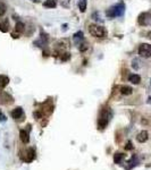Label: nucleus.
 Wrapping results in <instances>:
<instances>
[{
	"mask_svg": "<svg viewBox=\"0 0 151 170\" xmlns=\"http://www.w3.org/2000/svg\"><path fill=\"white\" fill-rule=\"evenodd\" d=\"M0 31L6 33L9 31V22L8 21H4V22H0Z\"/></svg>",
	"mask_w": 151,
	"mask_h": 170,
	"instance_id": "a211bd4d",
	"label": "nucleus"
},
{
	"mask_svg": "<svg viewBox=\"0 0 151 170\" xmlns=\"http://www.w3.org/2000/svg\"><path fill=\"white\" fill-rule=\"evenodd\" d=\"M113 117V112L110 110V108H103L101 109L99 118H98V128L103 129L106 128V126L109 124V121L111 120Z\"/></svg>",
	"mask_w": 151,
	"mask_h": 170,
	"instance_id": "f257e3e1",
	"label": "nucleus"
},
{
	"mask_svg": "<svg viewBox=\"0 0 151 170\" xmlns=\"http://www.w3.org/2000/svg\"><path fill=\"white\" fill-rule=\"evenodd\" d=\"M57 6V0H46L43 2V7L46 8H55Z\"/></svg>",
	"mask_w": 151,
	"mask_h": 170,
	"instance_id": "f3484780",
	"label": "nucleus"
},
{
	"mask_svg": "<svg viewBox=\"0 0 151 170\" xmlns=\"http://www.w3.org/2000/svg\"><path fill=\"white\" fill-rule=\"evenodd\" d=\"M84 41V34L82 31H79L76 32L74 35H73V42L76 45H81V43Z\"/></svg>",
	"mask_w": 151,
	"mask_h": 170,
	"instance_id": "6e6552de",
	"label": "nucleus"
},
{
	"mask_svg": "<svg viewBox=\"0 0 151 170\" xmlns=\"http://www.w3.org/2000/svg\"><path fill=\"white\" fill-rule=\"evenodd\" d=\"M86 6H87V2H86V0H81V1L79 2V11H81V13H85Z\"/></svg>",
	"mask_w": 151,
	"mask_h": 170,
	"instance_id": "aec40b11",
	"label": "nucleus"
},
{
	"mask_svg": "<svg viewBox=\"0 0 151 170\" xmlns=\"http://www.w3.org/2000/svg\"><path fill=\"white\" fill-rule=\"evenodd\" d=\"M23 161H25L26 163L32 162L34 159H35V150L33 148H30L26 150V153H25V156L22 158Z\"/></svg>",
	"mask_w": 151,
	"mask_h": 170,
	"instance_id": "423d86ee",
	"label": "nucleus"
},
{
	"mask_svg": "<svg viewBox=\"0 0 151 170\" xmlns=\"http://www.w3.org/2000/svg\"><path fill=\"white\" fill-rule=\"evenodd\" d=\"M119 91H121V93H122L123 95H129V94L133 93V89H132L131 86H127V85L121 86V88H119Z\"/></svg>",
	"mask_w": 151,
	"mask_h": 170,
	"instance_id": "ddd939ff",
	"label": "nucleus"
},
{
	"mask_svg": "<svg viewBox=\"0 0 151 170\" xmlns=\"http://www.w3.org/2000/svg\"><path fill=\"white\" fill-rule=\"evenodd\" d=\"M92 19L97 21V22L103 23V19L100 17V14H99V13H93V14H92Z\"/></svg>",
	"mask_w": 151,
	"mask_h": 170,
	"instance_id": "4be33fe9",
	"label": "nucleus"
},
{
	"mask_svg": "<svg viewBox=\"0 0 151 170\" xmlns=\"http://www.w3.org/2000/svg\"><path fill=\"white\" fill-rule=\"evenodd\" d=\"M124 159H125V154H124V153H116V154L114 155V162H115L116 164L122 163Z\"/></svg>",
	"mask_w": 151,
	"mask_h": 170,
	"instance_id": "dca6fc26",
	"label": "nucleus"
},
{
	"mask_svg": "<svg viewBox=\"0 0 151 170\" xmlns=\"http://www.w3.org/2000/svg\"><path fill=\"white\" fill-rule=\"evenodd\" d=\"M6 120H7V118H6V115H5L2 111L0 110V121H1V123H5Z\"/></svg>",
	"mask_w": 151,
	"mask_h": 170,
	"instance_id": "bb28decb",
	"label": "nucleus"
},
{
	"mask_svg": "<svg viewBox=\"0 0 151 170\" xmlns=\"http://www.w3.org/2000/svg\"><path fill=\"white\" fill-rule=\"evenodd\" d=\"M31 1H33V2H38L39 0H31Z\"/></svg>",
	"mask_w": 151,
	"mask_h": 170,
	"instance_id": "7c9ffc66",
	"label": "nucleus"
},
{
	"mask_svg": "<svg viewBox=\"0 0 151 170\" xmlns=\"http://www.w3.org/2000/svg\"><path fill=\"white\" fill-rule=\"evenodd\" d=\"M12 37H14V39H18L20 35H18V33H17V34H16V33H12Z\"/></svg>",
	"mask_w": 151,
	"mask_h": 170,
	"instance_id": "cd10ccee",
	"label": "nucleus"
},
{
	"mask_svg": "<svg viewBox=\"0 0 151 170\" xmlns=\"http://www.w3.org/2000/svg\"><path fill=\"white\" fill-rule=\"evenodd\" d=\"M125 150H133V144H132V142L131 141H127V143H126V145H125Z\"/></svg>",
	"mask_w": 151,
	"mask_h": 170,
	"instance_id": "a878e982",
	"label": "nucleus"
},
{
	"mask_svg": "<svg viewBox=\"0 0 151 170\" xmlns=\"http://www.w3.org/2000/svg\"><path fill=\"white\" fill-rule=\"evenodd\" d=\"M129 81L131 82L132 84H140L141 77H140V75L137 74H131L129 76Z\"/></svg>",
	"mask_w": 151,
	"mask_h": 170,
	"instance_id": "2eb2a0df",
	"label": "nucleus"
},
{
	"mask_svg": "<svg viewBox=\"0 0 151 170\" xmlns=\"http://www.w3.org/2000/svg\"><path fill=\"white\" fill-rule=\"evenodd\" d=\"M0 100H1L2 103H5V104H10L14 102V99L9 95L8 93H5V92L0 94Z\"/></svg>",
	"mask_w": 151,
	"mask_h": 170,
	"instance_id": "1a4fd4ad",
	"label": "nucleus"
},
{
	"mask_svg": "<svg viewBox=\"0 0 151 170\" xmlns=\"http://www.w3.org/2000/svg\"><path fill=\"white\" fill-rule=\"evenodd\" d=\"M147 102L151 104V96H149V98H148V101H147Z\"/></svg>",
	"mask_w": 151,
	"mask_h": 170,
	"instance_id": "c85d7f7f",
	"label": "nucleus"
},
{
	"mask_svg": "<svg viewBox=\"0 0 151 170\" xmlns=\"http://www.w3.org/2000/svg\"><path fill=\"white\" fill-rule=\"evenodd\" d=\"M139 55L142 58H150L151 57V44L142 43L139 47Z\"/></svg>",
	"mask_w": 151,
	"mask_h": 170,
	"instance_id": "20e7f679",
	"label": "nucleus"
},
{
	"mask_svg": "<svg viewBox=\"0 0 151 170\" xmlns=\"http://www.w3.org/2000/svg\"><path fill=\"white\" fill-rule=\"evenodd\" d=\"M148 37H149V39L151 40V31L149 32V33H148Z\"/></svg>",
	"mask_w": 151,
	"mask_h": 170,
	"instance_id": "c756f323",
	"label": "nucleus"
},
{
	"mask_svg": "<svg viewBox=\"0 0 151 170\" xmlns=\"http://www.w3.org/2000/svg\"><path fill=\"white\" fill-rule=\"evenodd\" d=\"M63 56H61V61H67V60H69V58H71V55L68 53V52H64V53H61Z\"/></svg>",
	"mask_w": 151,
	"mask_h": 170,
	"instance_id": "b1692460",
	"label": "nucleus"
},
{
	"mask_svg": "<svg viewBox=\"0 0 151 170\" xmlns=\"http://www.w3.org/2000/svg\"><path fill=\"white\" fill-rule=\"evenodd\" d=\"M148 138H149V134H148L147 131H142V132H140L137 136V142H140V143H144V142H147Z\"/></svg>",
	"mask_w": 151,
	"mask_h": 170,
	"instance_id": "9b49d317",
	"label": "nucleus"
},
{
	"mask_svg": "<svg viewBox=\"0 0 151 170\" xmlns=\"http://www.w3.org/2000/svg\"><path fill=\"white\" fill-rule=\"evenodd\" d=\"M124 13H125V5H124V2H118V4H116L114 6H111V7L109 8L107 10V16L109 18H115V17H121V16L124 15Z\"/></svg>",
	"mask_w": 151,
	"mask_h": 170,
	"instance_id": "f03ea898",
	"label": "nucleus"
},
{
	"mask_svg": "<svg viewBox=\"0 0 151 170\" xmlns=\"http://www.w3.org/2000/svg\"><path fill=\"white\" fill-rule=\"evenodd\" d=\"M12 117L15 120H22L24 118V111H23L21 107H17V108H15L14 110L12 111Z\"/></svg>",
	"mask_w": 151,
	"mask_h": 170,
	"instance_id": "0eeeda50",
	"label": "nucleus"
},
{
	"mask_svg": "<svg viewBox=\"0 0 151 170\" xmlns=\"http://www.w3.org/2000/svg\"><path fill=\"white\" fill-rule=\"evenodd\" d=\"M20 137H21V141L24 144H27L30 142L29 132H26V131H24V129H21V131H20Z\"/></svg>",
	"mask_w": 151,
	"mask_h": 170,
	"instance_id": "f8f14e48",
	"label": "nucleus"
},
{
	"mask_svg": "<svg viewBox=\"0 0 151 170\" xmlns=\"http://www.w3.org/2000/svg\"><path fill=\"white\" fill-rule=\"evenodd\" d=\"M132 67H133L134 69H137H137L140 68V60L137 59V58L132 60Z\"/></svg>",
	"mask_w": 151,
	"mask_h": 170,
	"instance_id": "5701e85b",
	"label": "nucleus"
},
{
	"mask_svg": "<svg viewBox=\"0 0 151 170\" xmlns=\"http://www.w3.org/2000/svg\"><path fill=\"white\" fill-rule=\"evenodd\" d=\"M9 83V77L5 75H0V90L5 89Z\"/></svg>",
	"mask_w": 151,
	"mask_h": 170,
	"instance_id": "4468645a",
	"label": "nucleus"
},
{
	"mask_svg": "<svg viewBox=\"0 0 151 170\" xmlns=\"http://www.w3.org/2000/svg\"><path fill=\"white\" fill-rule=\"evenodd\" d=\"M6 10H7V6L5 2L0 1V16H4L6 14Z\"/></svg>",
	"mask_w": 151,
	"mask_h": 170,
	"instance_id": "412c9836",
	"label": "nucleus"
},
{
	"mask_svg": "<svg viewBox=\"0 0 151 170\" xmlns=\"http://www.w3.org/2000/svg\"><path fill=\"white\" fill-rule=\"evenodd\" d=\"M137 163H139V159H137V155H133L131 159L129 160V162L126 164V167H125V169H132V168H134L135 166H137Z\"/></svg>",
	"mask_w": 151,
	"mask_h": 170,
	"instance_id": "9d476101",
	"label": "nucleus"
},
{
	"mask_svg": "<svg viewBox=\"0 0 151 170\" xmlns=\"http://www.w3.org/2000/svg\"><path fill=\"white\" fill-rule=\"evenodd\" d=\"M137 23L142 26H151V14L150 13H142L137 17Z\"/></svg>",
	"mask_w": 151,
	"mask_h": 170,
	"instance_id": "39448f33",
	"label": "nucleus"
},
{
	"mask_svg": "<svg viewBox=\"0 0 151 170\" xmlns=\"http://www.w3.org/2000/svg\"><path fill=\"white\" fill-rule=\"evenodd\" d=\"M24 30H25L24 23H22V22L16 23V25H15V31H17L18 33H22V32H24Z\"/></svg>",
	"mask_w": 151,
	"mask_h": 170,
	"instance_id": "6ab92c4d",
	"label": "nucleus"
},
{
	"mask_svg": "<svg viewBox=\"0 0 151 170\" xmlns=\"http://www.w3.org/2000/svg\"><path fill=\"white\" fill-rule=\"evenodd\" d=\"M89 32L94 37H105L107 34L105 27L99 25V24H90L89 25Z\"/></svg>",
	"mask_w": 151,
	"mask_h": 170,
	"instance_id": "7ed1b4c3",
	"label": "nucleus"
},
{
	"mask_svg": "<svg viewBox=\"0 0 151 170\" xmlns=\"http://www.w3.org/2000/svg\"><path fill=\"white\" fill-rule=\"evenodd\" d=\"M33 116H34V118H36V119L42 118V111H40V110L34 111V113H33Z\"/></svg>",
	"mask_w": 151,
	"mask_h": 170,
	"instance_id": "393cba45",
	"label": "nucleus"
}]
</instances>
